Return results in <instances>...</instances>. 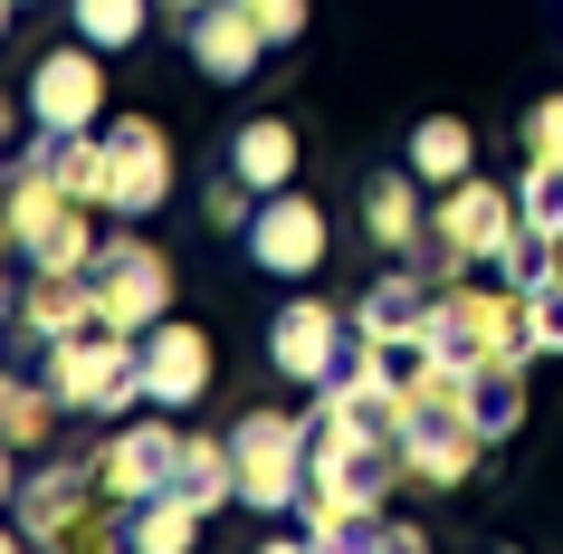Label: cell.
<instances>
[{
  "label": "cell",
  "mask_w": 563,
  "mask_h": 554,
  "mask_svg": "<svg viewBox=\"0 0 563 554\" xmlns=\"http://www.w3.org/2000/svg\"><path fill=\"white\" fill-rule=\"evenodd\" d=\"M477 459H487V431H477L468 411H411V431H401V468H411L420 488H468Z\"/></svg>",
  "instance_id": "obj_10"
},
{
  "label": "cell",
  "mask_w": 563,
  "mask_h": 554,
  "mask_svg": "<svg viewBox=\"0 0 563 554\" xmlns=\"http://www.w3.org/2000/svg\"><path fill=\"white\" fill-rule=\"evenodd\" d=\"M354 306H325V296H287L277 306V325H267V363L287 382H306V392H325L344 363H354Z\"/></svg>",
  "instance_id": "obj_4"
},
{
  "label": "cell",
  "mask_w": 563,
  "mask_h": 554,
  "mask_svg": "<svg viewBox=\"0 0 563 554\" xmlns=\"http://www.w3.org/2000/svg\"><path fill=\"white\" fill-rule=\"evenodd\" d=\"M239 249H249V268H258V278H306V268H325L334 220L306 202V192H267L258 220L239 230Z\"/></svg>",
  "instance_id": "obj_7"
},
{
  "label": "cell",
  "mask_w": 563,
  "mask_h": 554,
  "mask_svg": "<svg viewBox=\"0 0 563 554\" xmlns=\"http://www.w3.org/2000/svg\"><path fill=\"white\" fill-rule=\"evenodd\" d=\"M516 230H526V210H516V182H449V192H430V239H420V268H497L506 249H516Z\"/></svg>",
  "instance_id": "obj_2"
},
{
  "label": "cell",
  "mask_w": 563,
  "mask_h": 554,
  "mask_svg": "<svg viewBox=\"0 0 563 554\" xmlns=\"http://www.w3.org/2000/svg\"><path fill=\"white\" fill-rule=\"evenodd\" d=\"M230 459H239V507L258 517H287L316 497V421H287V411H239L230 421Z\"/></svg>",
  "instance_id": "obj_1"
},
{
  "label": "cell",
  "mask_w": 563,
  "mask_h": 554,
  "mask_svg": "<svg viewBox=\"0 0 563 554\" xmlns=\"http://www.w3.org/2000/svg\"><path fill=\"white\" fill-rule=\"evenodd\" d=\"M373 554H430V535H420L411 517H383V535H373Z\"/></svg>",
  "instance_id": "obj_29"
},
{
  "label": "cell",
  "mask_w": 563,
  "mask_h": 554,
  "mask_svg": "<svg viewBox=\"0 0 563 554\" xmlns=\"http://www.w3.org/2000/svg\"><path fill=\"white\" fill-rule=\"evenodd\" d=\"M526 153L534 163H563V96H544V106L526 116Z\"/></svg>",
  "instance_id": "obj_28"
},
{
  "label": "cell",
  "mask_w": 563,
  "mask_h": 554,
  "mask_svg": "<svg viewBox=\"0 0 563 554\" xmlns=\"http://www.w3.org/2000/svg\"><path fill=\"white\" fill-rule=\"evenodd\" d=\"M173 497H191L201 517H220V507H239V459H230V439H181V468H173Z\"/></svg>",
  "instance_id": "obj_18"
},
{
  "label": "cell",
  "mask_w": 563,
  "mask_h": 554,
  "mask_svg": "<svg viewBox=\"0 0 563 554\" xmlns=\"http://www.w3.org/2000/svg\"><path fill=\"white\" fill-rule=\"evenodd\" d=\"M153 10H163V0H67V30L115 58V48H134V39L153 30Z\"/></svg>",
  "instance_id": "obj_21"
},
{
  "label": "cell",
  "mask_w": 563,
  "mask_h": 554,
  "mask_svg": "<svg viewBox=\"0 0 563 554\" xmlns=\"http://www.w3.org/2000/svg\"><path fill=\"white\" fill-rule=\"evenodd\" d=\"M96 249H106V239L87 230V202H77V210H67V220H58V230H48V239H38V249H30V259H20V268H87Z\"/></svg>",
  "instance_id": "obj_24"
},
{
  "label": "cell",
  "mask_w": 563,
  "mask_h": 554,
  "mask_svg": "<svg viewBox=\"0 0 563 554\" xmlns=\"http://www.w3.org/2000/svg\"><path fill=\"white\" fill-rule=\"evenodd\" d=\"M239 10H249V20L267 30V48H297L306 20H316V0H239Z\"/></svg>",
  "instance_id": "obj_27"
},
{
  "label": "cell",
  "mask_w": 563,
  "mask_h": 554,
  "mask_svg": "<svg viewBox=\"0 0 563 554\" xmlns=\"http://www.w3.org/2000/svg\"><path fill=\"white\" fill-rule=\"evenodd\" d=\"M87 325H106L87 268H30V278H20V345L30 354L67 345V335H87Z\"/></svg>",
  "instance_id": "obj_12"
},
{
  "label": "cell",
  "mask_w": 563,
  "mask_h": 554,
  "mask_svg": "<svg viewBox=\"0 0 563 554\" xmlns=\"http://www.w3.org/2000/svg\"><path fill=\"white\" fill-rule=\"evenodd\" d=\"M220 163H230L249 192H297V163H306V153H297V124H287V116H249V124L230 134Z\"/></svg>",
  "instance_id": "obj_15"
},
{
  "label": "cell",
  "mask_w": 563,
  "mask_h": 554,
  "mask_svg": "<svg viewBox=\"0 0 563 554\" xmlns=\"http://www.w3.org/2000/svg\"><path fill=\"white\" fill-rule=\"evenodd\" d=\"M430 306H440L430 268L401 259V268H383V278L354 296V335L363 345H420V335H430Z\"/></svg>",
  "instance_id": "obj_11"
},
{
  "label": "cell",
  "mask_w": 563,
  "mask_h": 554,
  "mask_svg": "<svg viewBox=\"0 0 563 554\" xmlns=\"http://www.w3.org/2000/svg\"><path fill=\"white\" fill-rule=\"evenodd\" d=\"M516 210H526L534 239H554V249H563V163H534V153H526V173H516Z\"/></svg>",
  "instance_id": "obj_23"
},
{
  "label": "cell",
  "mask_w": 563,
  "mask_h": 554,
  "mask_svg": "<svg viewBox=\"0 0 563 554\" xmlns=\"http://www.w3.org/2000/svg\"><path fill=\"white\" fill-rule=\"evenodd\" d=\"M181 48H191V67H201L210 87H249L267 67V30L239 10V0H210L201 20H181Z\"/></svg>",
  "instance_id": "obj_9"
},
{
  "label": "cell",
  "mask_w": 563,
  "mask_h": 554,
  "mask_svg": "<svg viewBox=\"0 0 563 554\" xmlns=\"http://www.w3.org/2000/svg\"><path fill=\"white\" fill-rule=\"evenodd\" d=\"M181 439L173 421H115V439L96 449V488L115 497V507H144V497L173 488V468H181Z\"/></svg>",
  "instance_id": "obj_8"
},
{
  "label": "cell",
  "mask_w": 563,
  "mask_h": 554,
  "mask_svg": "<svg viewBox=\"0 0 563 554\" xmlns=\"http://www.w3.org/2000/svg\"><path fill=\"white\" fill-rule=\"evenodd\" d=\"M124 545L134 554H191L201 545V507H191V497H144V507H124Z\"/></svg>",
  "instance_id": "obj_20"
},
{
  "label": "cell",
  "mask_w": 563,
  "mask_h": 554,
  "mask_svg": "<svg viewBox=\"0 0 563 554\" xmlns=\"http://www.w3.org/2000/svg\"><path fill=\"white\" fill-rule=\"evenodd\" d=\"M173 202V134L153 116H115L106 124V210L115 220H153Z\"/></svg>",
  "instance_id": "obj_6"
},
{
  "label": "cell",
  "mask_w": 563,
  "mask_h": 554,
  "mask_svg": "<svg viewBox=\"0 0 563 554\" xmlns=\"http://www.w3.org/2000/svg\"><path fill=\"white\" fill-rule=\"evenodd\" d=\"M526 345L534 354H563V268L526 287Z\"/></svg>",
  "instance_id": "obj_25"
},
{
  "label": "cell",
  "mask_w": 563,
  "mask_h": 554,
  "mask_svg": "<svg viewBox=\"0 0 563 554\" xmlns=\"http://www.w3.org/2000/svg\"><path fill=\"white\" fill-rule=\"evenodd\" d=\"M411 173L430 182V192L468 182V173H477V134H468L459 116H420V124H411Z\"/></svg>",
  "instance_id": "obj_19"
},
{
  "label": "cell",
  "mask_w": 563,
  "mask_h": 554,
  "mask_svg": "<svg viewBox=\"0 0 563 554\" xmlns=\"http://www.w3.org/2000/svg\"><path fill=\"white\" fill-rule=\"evenodd\" d=\"M96 116H106V48H87V39L67 30L30 67V124L38 134H96Z\"/></svg>",
  "instance_id": "obj_5"
},
{
  "label": "cell",
  "mask_w": 563,
  "mask_h": 554,
  "mask_svg": "<svg viewBox=\"0 0 563 554\" xmlns=\"http://www.w3.org/2000/svg\"><path fill=\"white\" fill-rule=\"evenodd\" d=\"M363 230L383 259H420V239H430V182L420 173H373L363 182Z\"/></svg>",
  "instance_id": "obj_14"
},
{
  "label": "cell",
  "mask_w": 563,
  "mask_h": 554,
  "mask_svg": "<svg viewBox=\"0 0 563 554\" xmlns=\"http://www.w3.org/2000/svg\"><path fill=\"white\" fill-rule=\"evenodd\" d=\"M48 173L67 182V202L106 210V134H48Z\"/></svg>",
  "instance_id": "obj_22"
},
{
  "label": "cell",
  "mask_w": 563,
  "mask_h": 554,
  "mask_svg": "<svg viewBox=\"0 0 563 554\" xmlns=\"http://www.w3.org/2000/svg\"><path fill=\"white\" fill-rule=\"evenodd\" d=\"M468 421L487 431V449L526 431V363H468Z\"/></svg>",
  "instance_id": "obj_17"
},
{
  "label": "cell",
  "mask_w": 563,
  "mask_h": 554,
  "mask_svg": "<svg viewBox=\"0 0 563 554\" xmlns=\"http://www.w3.org/2000/svg\"><path fill=\"white\" fill-rule=\"evenodd\" d=\"M10 10H30V0H10Z\"/></svg>",
  "instance_id": "obj_31"
},
{
  "label": "cell",
  "mask_w": 563,
  "mask_h": 554,
  "mask_svg": "<svg viewBox=\"0 0 563 554\" xmlns=\"http://www.w3.org/2000/svg\"><path fill=\"white\" fill-rule=\"evenodd\" d=\"M201 392H210V335L181 325V316H163L144 335V402L153 411H191Z\"/></svg>",
  "instance_id": "obj_13"
},
{
  "label": "cell",
  "mask_w": 563,
  "mask_h": 554,
  "mask_svg": "<svg viewBox=\"0 0 563 554\" xmlns=\"http://www.w3.org/2000/svg\"><path fill=\"white\" fill-rule=\"evenodd\" d=\"M58 421H77V411L58 402V382L38 373V363H20V373L0 382V431H10V449H20V459H38Z\"/></svg>",
  "instance_id": "obj_16"
},
{
  "label": "cell",
  "mask_w": 563,
  "mask_h": 554,
  "mask_svg": "<svg viewBox=\"0 0 563 554\" xmlns=\"http://www.w3.org/2000/svg\"><path fill=\"white\" fill-rule=\"evenodd\" d=\"M258 202H267V192H249V182H239L230 173V163H220V182H210V230H249V220H258Z\"/></svg>",
  "instance_id": "obj_26"
},
{
  "label": "cell",
  "mask_w": 563,
  "mask_h": 554,
  "mask_svg": "<svg viewBox=\"0 0 563 554\" xmlns=\"http://www.w3.org/2000/svg\"><path fill=\"white\" fill-rule=\"evenodd\" d=\"M210 0H163V20H201Z\"/></svg>",
  "instance_id": "obj_30"
},
{
  "label": "cell",
  "mask_w": 563,
  "mask_h": 554,
  "mask_svg": "<svg viewBox=\"0 0 563 554\" xmlns=\"http://www.w3.org/2000/svg\"><path fill=\"white\" fill-rule=\"evenodd\" d=\"M497 554H516V545H497Z\"/></svg>",
  "instance_id": "obj_32"
},
{
  "label": "cell",
  "mask_w": 563,
  "mask_h": 554,
  "mask_svg": "<svg viewBox=\"0 0 563 554\" xmlns=\"http://www.w3.org/2000/svg\"><path fill=\"white\" fill-rule=\"evenodd\" d=\"M87 287H96V316L115 325V335H153V325L173 316V259L153 249V239H106L87 259Z\"/></svg>",
  "instance_id": "obj_3"
}]
</instances>
